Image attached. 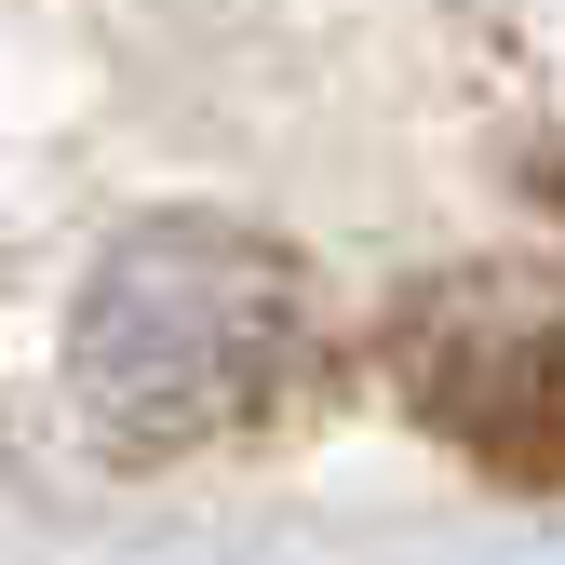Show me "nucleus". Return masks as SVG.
<instances>
[{
  "label": "nucleus",
  "mask_w": 565,
  "mask_h": 565,
  "mask_svg": "<svg viewBox=\"0 0 565 565\" xmlns=\"http://www.w3.org/2000/svg\"><path fill=\"white\" fill-rule=\"evenodd\" d=\"M310 364V269L243 216H149L121 230L67 310V404L121 458L230 445Z\"/></svg>",
  "instance_id": "f257e3e1"
},
{
  "label": "nucleus",
  "mask_w": 565,
  "mask_h": 565,
  "mask_svg": "<svg viewBox=\"0 0 565 565\" xmlns=\"http://www.w3.org/2000/svg\"><path fill=\"white\" fill-rule=\"evenodd\" d=\"M391 391L431 445L512 471V484H565V297L525 269H458L431 297H404L391 323Z\"/></svg>",
  "instance_id": "f03ea898"
},
{
  "label": "nucleus",
  "mask_w": 565,
  "mask_h": 565,
  "mask_svg": "<svg viewBox=\"0 0 565 565\" xmlns=\"http://www.w3.org/2000/svg\"><path fill=\"white\" fill-rule=\"evenodd\" d=\"M539 189H552V216H565V149H552V162H539Z\"/></svg>",
  "instance_id": "7ed1b4c3"
}]
</instances>
